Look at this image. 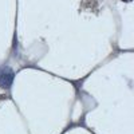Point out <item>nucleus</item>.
<instances>
[{
    "label": "nucleus",
    "instance_id": "f257e3e1",
    "mask_svg": "<svg viewBox=\"0 0 134 134\" xmlns=\"http://www.w3.org/2000/svg\"><path fill=\"white\" fill-rule=\"evenodd\" d=\"M126 2H129V0H126Z\"/></svg>",
    "mask_w": 134,
    "mask_h": 134
}]
</instances>
